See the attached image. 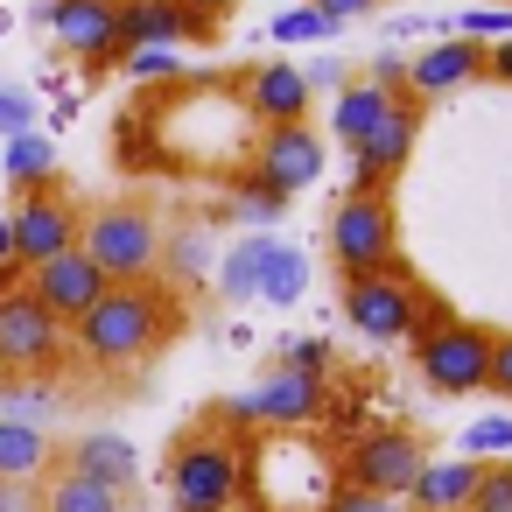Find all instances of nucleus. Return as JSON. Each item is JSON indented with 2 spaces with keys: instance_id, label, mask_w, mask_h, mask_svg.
Instances as JSON below:
<instances>
[{
  "instance_id": "2eb2a0df",
  "label": "nucleus",
  "mask_w": 512,
  "mask_h": 512,
  "mask_svg": "<svg viewBox=\"0 0 512 512\" xmlns=\"http://www.w3.org/2000/svg\"><path fill=\"white\" fill-rule=\"evenodd\" d=\"M218 22H204L183 0H120V50H183L211 43Z\"/></svg>"
},
{
  "instance_id": "4be33fe9",
  "label": "nucleus",
  "mask_w": 512,
  "mask_h": 512,
  "mask_svg": "<svg viewBox=\"0 0 512 512\" xmlns=\"http://www.w3.org/2000/svg\"><path fill=\"white\" fill-rule=\"evenodd\" d=\"M43 512H134V498L127 491H113V484H92V477H78V470H50L43 477Z\"/></svg>"
},
{
  "instance_id": "f03ea898",
  "label": "nucleus",
  "mask_w": 512,
  "mask_h": 512,
  "mask_svg": "<svg viewBox=\"0 0 512 512\" xmlns=\"http://www.w3.org/2000/svg\"><path fill=\"white\" fill-rule=\"evenodd\" d=\"M246 491V442L225 435L218 421H197L169 449V498L176 512H239Z\"/></svg>"
},
{
  "instance_id": "7ed1b4c3",
  "label": "nucleus",
  "mask_w": 512,
  "mask_h": 512,
  "mask_svg": "<svg viewBox=\"0 0 512 512\" xmlns=\"http://www.w3.org/2000/svg\"><path fill=\"white\" fill-rule=\"evenodd\" d=\"M323 246H330V267L344 281L379 274V267H400V211H393V197L344 190L330 204V218H323Z\"/></svg>"
},
{
  "instance_id": "4468645a",
  "label": "nucleus",
  "mask_w": 512,
  "mask_h": 512,
  "mask_svg": "<svg viewBox=\"0 0 512 512\" xmlns=\"http://www.w3.org/2000/svg\"><path fill=\"white\" fill-rule=\"evenodd\" d=\"M414 134H421V106L414 99H393V113L372 127V141L351 155V190H372V197H386L393 190V176L407 169V155H414Z\"/></svg>"
},
{
  "instance_id": "1a4fd4ad",
  "label": "nucleus",
  "mask_w": 512,
  "mask_h": 512,
  "mask_svg": "<svg viewBox=\"0 0 512 512\" xmlns=\"http://www.w3.org/2000/svg\"><path fill=\"white\" fill-rule=\"evenodd\" d=\"M8 225H15V260H22V267H43V260H57V253L78 246L85 211L50 183V190H22L15 211H8Z\"/></svg>"
},
{
  "instance_id": "0eeeda50",
  "label": "nucleus",
  "mask_w": 512,
  "mask_h": 512,
  "mask_svg": "<svg viewBox=\"0 0 512 512\" xmlns=\"http://www.w3.org/2000/svg\"><path fill=\"white\" fill-rule=\"evenodd\" d=\"M421 295H428V288H421L407 267H379V274L344 281V316H351V330L372 337V344H414V330H421Z\"/></svg>"
},
{
  "instance_id": "6ab92c4d",
  "label": "nucleus",
  "mask_w": 512,
  "mask_h": 512,
  "mask_svg": "<svg viewBox=\"0 0 512 512\" xmlns=\"http://www.w3.org/2000/svg\"><path fill=\"white\" fill-rule=\"evenodd\" d=\"M477 477H484V463H477V456H428V470L414 477L407 505H414V512H470Z\"/></svg>"
},
{
  "instance_id": "423d86ee",
  "label": "nucleus",
  "mask_w": 512,
  "mask_h": 512,
  "mask_svg": "<svg viewBox=\"0 0 512 512\" xmlns=\"http://www.w3.org/2000/svg\"><path fill=\"white\" fill-rule=\"evenodd\" d=\"M428 470V442L414 435V428H365L344 456H337V484H351V491H372V498H407L414 491V477Z\"/></svg>"
},
{
  "instance_id": "ddd939ff",
  "label": "nucleus",
  "mask_w": 512,
  "mask_h": 512,
  "mask_svg": "<svg viewBox=\"0 0 512 512\" xmlns=\"http://www.w3.org/2000/svg\"><path fill=\"white\" fill-rule=\"evenodd\" d=\"M36 22L85 64H113L120 57V0H43Z\"/></svg>"
},
{
  "instance_id": "f3484780",
  "label": "nucleus",
  "mask_w": 512,
  "mask_h": 512,
  "mask_svg": "<svg viewBox=\"0 0 512 512\" xmlns=\"http://www.w3.org/2000/svg\"><path fill=\"white\" fill-rule=\"evenodd\" d=\"M309 78H302V64H253L246 78H239V106L260 120V127H302L309 120Z\"/></svg>"
},
{
  "instance_id": "2f4dec72",
  "label": "nucleus",
  "mask_w": 512,
  "mask_h": 512,
  "mask_svg": "<svg viewBox=\"0 0 512 512\" xmlns=\"http://www.w3.org/2000/svg\"><path fill=\"white\" fill-rule=\"evenodd\" d=\"M470 512H512V463H484V477H477V498H470Z\"/></svg>"
},
{
  "instance_id": "9b49d317",
  "label": "nucleus",
  "mask_w": 512,
  "mask_h": 512,
  "mask_svg": "<svg viewBox=\"0 0 512 512\" xmlns=\"http://www.w3.org/2000/svg\"><path fill=\"white\" fill-rule=\"evenodd\" d=\"M113 281L92 267V253L85 246H71V253H57V260H43V267H29V295L71 330V323H85L92 309H99V295H106Z\"/></svg>"
},
{
  "instance_id": "20e7f679",
  "label": "nucleus",
  "mask_w": 512,
  "mask_h": 512,
  "mask_svg": "<svg viewBox=\"0 0 512 512\" xmlns=\"http://www.w3.org/2000/svg\"><path fill=\"white\" fill-rule=\"evenodd\" d=\"M78 246L92 253V267H99L113 288H134V281H148V274L162 267V225H155V211H141V204H99V211H85Z\"/></svg>"
},
{
  "instance_id": "c03bdc74",
  "label": "nucleus",
  "mask_w": 512,
  "mask_h": 512,
  "mask_svg": "<svg viewBox=\"0 0 512 512\" xmlns=\"http://www.w3.org/2000/svg\"><path fill=\"white\" fill-rule=\"evenodd\" d=\"M0 260H15V225H8V211H0Z\"/></svg>"
},
{
  "instance_id": "58836bf2",
  "label": "nucleus",
  "mask_w": 512,
  "mask_h": 512,
  "mask_svg": "<svg viewBox=\"0 0 512 512\" xmlns=\"http://www.w3.org/2000/svg\"><path fill=\"white\" fill-rule=\"evenodd\" d=\"M0 512H43V491H36V484H8V477H0Z\"/></svg>"
},
{
  "instance_id": "7c9ffc66",
  "label": "nucleus",
  "mask_w": 512,
  "mask_h": 512,
  "mask_svg": "<svg viewBox=\"0 0 512 512\" xmlns=\"http://www.w3.org/2000/svg\"><path fill=\"white\" fill-rule=\"evenodd\" d=\"M330 36V22L316 15V8H288V15H274V43L288 50V43H323Z\"/></svg>"
},
{
  "instance_id": "5701e85b",
  "label": "nucleus",
  "mask_w": 512,
  "mask_h": 512,
  "mask_svg": "<svg viewBox=\"0 0 512 512\" xmlns=\"http://www.w3.org/2000/svg\"><path fill=\"white\" fill-rule=\"evenodd\" d=\"M267 253H274V232H246L225 260H218V288L232 302H253L260 295V274H267Z\"/></svg>"
},
{
  "instance_id": "393cba45",
  "label": "nucleus",
  "mask_w": 512,
  "mask_h": 512,
  "mask_svg": "<svg viewBox=\"0 0 512 512\" xmlns=\"http://www.w3.org/2000/svg\"><path fill=\"white\" fill-rule=\"evenodd\" d=\"M0 176L15 183V197H22V190H50V176H57V141H50V134L8 141V155H0Z\"/></svg>"
},
{
  "instance_id": "a19ab883",
  "label": "nucleus",
  "mask_w": 512,
  "mask_h": 512,
  "mask_svg": "<svg viewBox=\"0 0 512 512\" xmlns=\"http://www.w3.org/2000/svg\"><path fill=\"white\" fill-rule=\"evenodd\" d=\"M484 78H498V85H512V43H498V50H491V64H484Z\"/></svg>"
},
{
  "instance_id": "39448f33",
  "label": "nucleus",
  "mask_w": 512,
  "mask_h": 512,
  "mask_svg": "<svg viewBox=\"0 0 512 512\" xmlns=\"http://www.w3.org/2000/svg\"><path fill=\"white\" fill-rule=\"evenodd\" d=\"M491 344H498V330H484L470 316H442V323H421L414 330V365H421L428 393L463 400V393H484L491 386Z\"/></svg>"
},
{
  "instance_id": "dca6fc26",
  "label": "nucleus",
  "mask_w": 512,
  "mask_h": 512,
  "mask_svg": "<svg viewBox=\"0 0 512 512\" xmlns=\"http://www.w3.org/2000/svg\"><path fill=\"white\" fill-rule=\"evenodd\" d=\"M484 64H491V50H477V43H463V36H435L421 57H407V99L428 106V99H442V92H463V85L484 78Z\"/></svg>"
},
{
  "instance_id": "bb28decb",
  "label": "nucleus",
  "mask_w": 512,
  "mask_h": 512,
  "mask_svg": "<svg viewBox=\"0 0 512 512\" xmlns=\"http://www.w3.org/2000/svg\"><path fill=\"white\" fill-rule=\"evenodd\" d=\"M281 211H288V197L239 169V183H232V218H239V225H281Z\"/></svg>"
},
{
  "instance_id": "72a5a7b5",
  "label": "nucleus",
  "mask_w": 512,
  "mask_h": 512,
  "mask_svg": "<svg viewBox=\"0 0 512 512\" xmlns=\"http://www.w3.org/2000/svg\"><path fill=\"white\" fill-rule=\"evenodd\" d=\"M120 71L127 78H176V50H120Z\"/></svg>"
},
{
  "instance_id": "e433bc0d",
  "label": "nucleus",
  "mask_w": 512,
  "mask_h": 512,
  "mask_svg": "<svg viewBox=\"0 0 512 512\" xmlns=\"http://www.w3.org/2000/svg\"><path fill=\"white\" fill-rule=\"evenodd\" d=\"M484 393L512 400V330H498V344H491V386Z\"/></svg>"
},
{
  "instance_id": "cd10ccee",
  "label": "nucleus",
  "mask_w": 512,
  "mask_h": 512,
  "mask_svg": "<svg viewBox=\"0 0 512 512\" xmlns=\"http://www.w3.org/2000/svg\"><path fill=\"white\" fill-rule=\"evenodd\" d=\"M162 253H169V281H197L211 267V232L204 225H183V232L162 239Z\"/></svg>"
},
{
  "instance_id": "b1692460",
  "label": "nucleus",
  "mask_w": 512,
  "mask_h": 512,
  "mask_svg": "<svg viewBox=\"0 0 512 512\" xmlns=\"http://www.w3.org/2000/svg\"><path fill=\"white\" fill-rule=\"evenodd\" d=\"M64 414V393L50 379H8L0 372V421H29V428H50Z\"/></svg>"
},
{
  "instance_id": "79ce46f5",
  "label": "nucleus",
  "mask_w": 512,
  "mask_h": 512,
  "mask_svg": "<svg viewBox=\"0 0 512 512\" xmlns=\"http://www.w3.org/2000/svg\"><path fill=\"white\" fill-rule=\"evenodd\" d=\"M22 281H29V267H22V260H0V302H8Z\"/></svg>"
},
{
  "instance_id": "4c0bfd02",
  "label": "nucleus",
  "mask_w": 512,
  "mask_h": 512,
  "mask_svg": "<svg viewBox=\"0 0 512 512\" xmlns=\"http://www.w3.org/2000/svg\"><path fill=\"white\" fill-rule=\"evenodd\" d=\"M323 512H393V498H372V491H351V484H337Z\"/></svg>"
},
{
  "instance_id": "c9c22d12",
  "label": "nucleus",
  "mask_w": 512,
  "mask_h": 512,
  "mask_svg": "<svg viewBox=\"0 0 512 512\" xmlns=\"http://www.w3.org/2000/svg\"><path fill=\"white\" fill-rule=\"evenodd\" d=\"M365 78H372L379 92H393V99H407V57H400V50H379V57L365 64Z\"/></svg>"
},
{
  "instance_id": "ea45409f",
  "label": "nucleus",
  "mask_w": 512,
  "mask_h": 512,
  "mask_svg": "<svg viewBox=\"0 0 512 512\" xmlns=\"http://www.w3.org/2000/svg\"><path fill=\"white\" fill-rule=\"evenodd\" d=\"M309 8H316V15H323V22L337 29V22H351V15H372L379 0H309Z\"/></svg>"
},
{
  "instance_id": "412c9836",
  "label": "nucleus",
  "mask_w": 512,
  "mask_h": 512,
  "mask_svg": "<svg viewBox=\"0 0 512 512\" xmlns=\"http://www.w3.org/2000/svg\"><path fill=\"white\" fill-rule=\"evenodd\" d=\"M386 113H393V92H379L372 78H351V85L330 99V134H337V148H351V155H358Z\"/></svg>"
},
{
  "instance_id": "f257e3e1",
  "label": "nucleus",
  "mask_w": 512,
  "mask_h": 512,
  "mask_svg": "<svg viewBox=\"0 0 512 512\" xmlns=\"http://www.w3.org/2000/svg\"><path fill=\"white\" fill-rule=\"evenodd\" d=\"M183 330V302L162 281H134V288H106L99 309L85 323H71V351L92 372H134L148 365L169 337Z\"/></svg>"
},
{
  "instance_id": "473e14b6",
  "label": "nucleus",
  "mask_w": 512,
  "mask_h": 512,
  "mask_svg": "<svg viewBox=\"0 0 512 512\" xmlns=\"http://www.w3.org/2000/svg\"><path fill=\"white\" fill-rule=\"evenodd\" d=\"M274 365H288V372H330V344L323 337H281Z\"/></svg>"
},
{
  "instance_id": "37998d69",
  "label": "nucleus",
  "mask_w": 512,
  "mask_h": 512,
  "mask_svg": "<svg viewBox=\"0 0 512 512\" xmlns=\"http://www.w3.org/2000/svg\"><path fill=\"white\" fill-rule=\"evenodd\" d=\"M183 8H197L204 22H218V15H232V8H239V0H183Z\"/></svg>"
},
{
  "instance_id": "a878e982",
  "label": "nucleus",
  "mask_w": 512,
  "mask_h": 512,
  "mask_svg": "<svg viewBox=\"0 0 512 512\" xmlns=\"http://www.w3.org/2000/svg\"><path fill=\"white\" fill-rule=\"evenodd\" d=\"M260 295H267V302H302V295H309V260H302V246L274 239L267 274H260Z\"/></svg>"
},
{
  "instance_id": "f704fd0d",
  "label": "nucleus",
  "mask_w": 512,
  "mask_h": 512,
  "mask_svg": "<svg viewBox=\"0 0 512 512\" xmlns=\"http://www.w3.org/2000/svg\"><path fill=\"white\" fill-rule=\"evenodd\" d=\"M0 134H8V141L36 134V99L29 92H0Z\"/></svg>"
},
{
  "instance_id": "f8f14e48",
  "label": "nucleus",
  "mask_w": 512,
  "mask_h": 512,
  "mask_svg": "<svg viewBox=\"0 0 512 512\" xmlns=\"http://www.w3.org/2000/svg\"><path fill=\"white\" fill-rule=\"evenodd\" d=\"M323 400H330L323 372H288V365H274L246 400H232V407H225V421H274V428H302V421H316V414H323Z\"/></svg>"
},
{
  "instance_id": "a211bd4d",
  "label": "nucleus",
  "mask_w": 512,
  "mask_h": 512,
  "mask_svg": "<svg viewBox=\"0 0 512 512\" xmlns=\"http://www.w3.org/2000/svg\"><path fill=\"white\" fill-rule=\"evenodd\" d=\"M64 470H78V477H92V484H113V491H127L134 498V484H141V456H134V442L127 435H78L71 449H64Z\"/></svg>"
},
{
  "instance_id": "6e6552de",
  "label": "nucleus",
  "mask_w": 512,
  "mask_h": 512,
  "mask_svg": "<svg viewBox=\"0 0 512 512\" xmlns=\"http://www.w3.org/2000/svg\"><path fill=\"white\" fill-rule=\"evenodd\" d=\"M71 351V330L29 295V281L0 302V372L8 379H50Z\"/></svg>"
},
{
  "instance_id": "9d476101",
  "label": "nucleus",
  "mask_w": 512,
  "mask_h": 512,
  "mask_svg": "<svg viewBox=\"0 0 512 512\" xmlns=\"http://www.w3.org/2000/svg\"><path fill=\"white\" fill-rule=\"evenodd\" d=\"M246 176H260V183H267V190H281V197L309 190V183L323 176V134H316L309 120H302V127H260Z\"/></svg>"
},
{
  "instance_id": "aec40b11",
  "label": "nucleus",
  "mask_w": 512,
  "mask_h": 512,
  "mask_svg": "<svg viewBox=\"0 0 512 512\" xmlns=\"http://www.w3.org/2000/svg\"><path fill=\"white\" fill-rule=\"evenodd\" d=\"M57 463H64V449H57L50 428L0 421V477H8V484H36V491H43V477H50Z\"/></svg>"
},
{
  "instance_id": "c85d7f7f",
  "label": "nucleus",
  "mask_w": 512,
  "mask_h": 512,
  "mask_svg": "<svg viewBox=\"0 0 512 512\" xmlns=\"http://www.w3.org/2000/svg\"><path fill=\"white\" fill-rule=\"evenodd\" d=\"M449 36H463V43H477V50H484V43L498 50V43H512V8H470Z\"/></svg>"
},
{
  "instance_id": "c756f323",
  "label": "nucleus",
  "mask_w": 512,
  "mask_h": 512,
  "mask_svg": "<svg viewBox=\"0 0 512 512\" xmlns=\"http://www.w3.org/2000/svg\"><path fill=\"white\" fill-rule=\"evenodd\" d=\"M498 449H512V414H484V421H470V428H463V456L491 463Z\"/></svg>"
}]
</instances>
